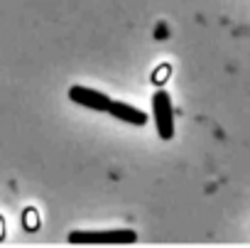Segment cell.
<instances>
[{
    "instance_id": "277c9868",
    "label": "cell",
    "mask_w": 250,
    "mask_h": 248,
    "mask_svg": "<svg viewBox=\"0 0 250 248\" xmlns=\"http://www.w3.org/2000/svg\"><path fill=\"white\" fill-rule=\"evenodd\" d=\"M108 113H110L113 118L123 120V123L138 126V128L147 123V113H145V111H140V108H138V106H133V103H125V101H110Z\"/></svg>"
},
{
    "instance_id": "7a4b0ae2",
    "label": "cell",
    "mask_w": 250,
    "mask_h": 248,
    "mask_svg": "<svg viewBox=\"0 0 250 248\" xmlns=\"http://www.w3.org/2000/svg\"><path fill=\"white\" fill-rule=\"evenodd\" d=\"M138 233L133 228H108V231H74L71 243H133Z\"/></svg>"
},
{
    "instance_id": "6da1fadb",
    "label": "cell",
    "mask_w": 250,
    "mask_h": 248,
    "mask_svg": "<svg viewBox=\"0 0 250 248\" xmlns=\"http://www.w3.org/2000/svg\"><path fill=\"white\" fill-rule=\"evenodd\" d=\"M152 118L162 140H172L174 135V108L167 91H157L152 96Z\"/></svg>"
},
{
    "instance_id": "3957f363",
    "label": "cell",
    "mask_w": 250,
    "mask_h": 248,
    "mask_svg": "<svg viewBox=\"0 0 250 248\" xmlns=\"http://www.w3.org/2000/svg\"><path fill=\"white\" fill-rule=\"evenodd\" d=\"M69 98L88 111H96V113H108V106L113 98H108L103 91H96L91 86H81V84H74L69 86Z\"/></svg>"
}]
</instances>
